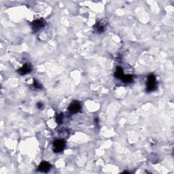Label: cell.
<instances>
[{
    "label": "cell",
    "mask_w": 174,
    "mask_h": 174,
    "mask_svg": "<svg viewBox=\"0 0 174 174\" xmlns=\"http://www.w3.org/2000/svg\"><path fill=\"white\" fill-rule=\"evenodd\" d=\"M65 147V141L63 139H58L54 141L53 143V151L56 153L61 152L64 150Z\"/></svg>",
    "instance_id": "6da1fadb"
},
{
    "label": "cell",
    "mask_w": 174,
    "mask_h": 174,
    "mask_svg": "<svg viewBox=\"0 0 174 174\" xmlns=\"http://www.w3.org/2000/svg\"><path fill=\"white\" fill-rule=\"evenodd\" d=\"M156 89V77L153 74H150L148 78L146 90L148 91H153Z\"/></svg>",
    "instance_id": "7a4b0ae2"
},
{
    "label": "cell",
    "mask_w": 174,
    "mask_h": 174,
    "mask_svg": "<svg viewBox=\"0 0 174 174\" xmlns=\"http://www.w3.org/2000/svg\"><path fill=\"white\" fill-rule=\"evenodd\" d=\"M45 24H46V23H45L44 20H43V19H38V20L33 21V23H31L32 29L35 32L39 31L40 29L45 26Z\"/></svg>",
    "instance_id": "3957f363"
},
{
    "label": "cell",
    "mask_w": 174,
    "mask_h": 174,
    "mask_svg": "<svg viewBox=\"0 0 174 174\" xmlns=\"http://www.w3.org/2000/svg\"><path fill=\"white\" fill-rule=\"evenodd\" d=\"M82 106L81 104L78 102H73L72 104L70 105V106L68 107V110L70 113L72 114H76L79 112L81 110Z\"/></svg>",
    "instance_id": "277c9868"
},
{
    "label": "cell",
    "mask_w": 174,
    "mask_h": 174,
    "mask_svg": "<svg viewBox=\"0 0 174 174\" xmlns=\"http://www.w3.org/2000/svg\"><path fill=\"white\" fill-rule=\"evenodd\" d=\"M51 165L48 162H46V161H43L40 163V165L38 167V171H40V172L43 173H47L51 169Z\"/></svg>",
    "instance_id": "5b68a950"
},
{
    "label": "cell",
    "mask_w": 174,
    "mask_h": 174,
    "mask_svg": "<svg viewBox=\"0 0 174 174\" xmlns=\"http://www.w3.org/2000/svg\"><path fill=\"white\" fill-rule=\"evenodd\" d=\"M31 70H32L31 65L29 63H26V64H25V65H23L21 69H19V70H18V72L19 74L23 76V75H26V74H29V73L31 72Z\"/></svg>",
    "instance_id": "8992f818"
},
{
    "label": "cell",
    "mask_w": 174,
    "mask_h": 174,
    "mask_svg": "<svg viewBox=\"0 0 174 174\" xmlns=\"http://www.w3.org/2000/svg\"><path fill=\"white\" fill-rule=\"evenodd\" d=\"M94 29L98 33H102L103 31H104L105 29H106V24H105L104 21H99L96 23V25H94Z\"/></svg>",
    "instance_id": "52a82bcc"
},
{
    "label": "cell",
    "mask_w": 174,
    "mask_h": 174,
    "mask_svg": "<svg viewBox=\"0 0 174 174\" xmlns=\"http://www.w3.org/2000/svg\"><path fill=\"white\" fill-rule=\"evenodd\" d=\"M123 76H124V73H123V70H122V69L121 67H118L115 72V77L116 78L122 79Z\"/></svg>",
    "instance_id": "ba28073f"
},
{
    "label": "cell",
    "mask_w": 174,
    "mask_h": 174,
    "mask_svg": "<svg viewBox=\"0 0 174 174\" xmlns=\"http://www.w3.org/2000/svg\"><path fill=\"white\" fill-rule=\"evenodd\" d=\"M121 80L124 82L129 83L133 81V76L131 75H124L123 77Z\"/></svg>",
    "instance_id": "9c48e42d"
},
{
    "label": "cell",
    "mask_w": 174,
    "mask_h": 174,
    "mask_svg": "<svg viewBox=\"0 0 174 174\" xmlns=\"http://www.w3.org/2000/svg\"><path fill=\"white\" fill-rule=\"evenodd\" d=\"M63 115L62 113H59L57 114V116H56V122H57L58 124H61L63 122Z\"/></svg>",
    "instance_id": "30bf717a"
},
{
    "label": "cell",
    "mask_w": 174,
    "mask_h": 174,
    "mask_svg": "<svg viewBox=\"0 0 174 174\" xmlns=\"http://www.w3.org/2000/svg\"><path fill=\"white\" fill-rule=\"evenodd\" d=\"M34 87L36 88H38H38H39V89H41V88H42V85H41L38 81L35 80V82H34Z\"/></svg>",
    "instance_id": "8fae6325"
},
{
    "label": "cell",
    "mask_w": 174,
    "mask_h": 174,
    "mask_svg": "<svg viewBox=\"0 0 174 174\" xmlns=\"http://www.w3.org/2000/svg\"><path fill=\"white\" fill-rule=\"evenodd\" d=\"M37 107H38L39 109H42L43 107H44V105H43L42 103H38L37 104Z\"/></svg>",
    "instance_id": "7c38bea8"
}]
</instances>
